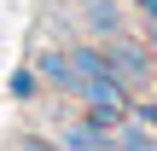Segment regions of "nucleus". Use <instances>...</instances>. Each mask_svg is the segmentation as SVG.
Here are the masks:
<instances>
[{"instance_id":"f257e3e1","label":"nucleus","mask_w":157,"mask_h":151,"mask_svg":"<svg viewBox=\"0 0 157 151\" xmlns=\"http://www.w3.org/2000/svg\"><path fill=\"white\" fill-rule=\"evenodd\" d=\"M105 58H111V70H117V76H128V81H140V76H146V52H140V47H128V41H117Z\"/></svg>"}]
</instances>
